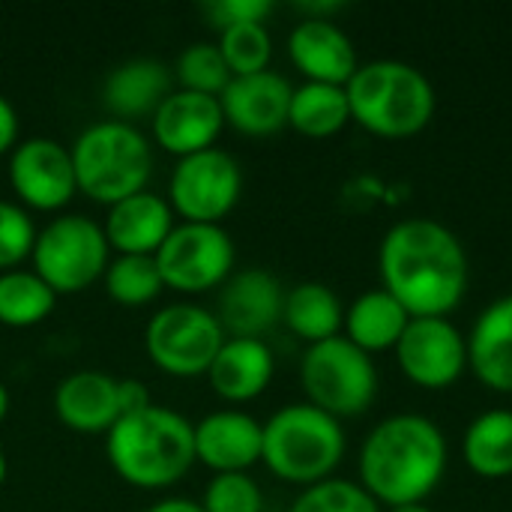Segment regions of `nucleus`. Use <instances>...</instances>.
Instances as JSON below:
<instances>
[{
  "mask_svg": "<svg viewBox=\"0 0 512 512\" xmlns=\"http://www.w3.org/2000/svg\"><path fill=\"white\" fill-rule=\"evenodd\" d=\"M462 459L483 480L512 477V411L492 408L477 414L462 435Z\"/></svg>",
  "mask_w": 512,
  "mask_h": 512,
  "instance_id": "obj_26",
  "label": "nucleus"
},
{
  "mask_svg": "<svg viewBox=\"0 0 512 512\" xmlns=\"http://www.w3.org/2000/svg\"><path fill=\"white\" fill-rule=\"evenodd\" d=\"M105 456L126 486L141 492L171 489L195 468V423L180 411L147 405L123 414L105 432Z\"/></svg>",
  "mask_w": 512,
  "mask_h": 512,
  "instance_id": "obj_3",
  "label": "nucleus"
},
{
  "mask_svg": "<svg viewBox=\"0 0 512 512\" xmlns=\"http://www.w3.org/2000/svg\"><path fill=\"white\" fill-rule=\"evenodd\" d=\"M408 321L411 315L402 309L396 297H390L384 288H369L357 294L351 306L345 309L342 336L360 351H366L369 357H375L399 345Z\"/></svg>",
  "mask_w": 512,
  "mask_h": 512,
  "instance_id": "obj_24",
  "label": "nucleus"
},
{
  "mask_svg": "<svg viewBox=\"0 0 512 512\" xmlns=\"http://www.w3.org/2000/svg\"><path fill=\"white\" fill-rule=\"evenodd\" d=\"M351 123L348 93L336 84H315L303 81L291 93L288 105V126L303 138H333Z\"/></svg>",
  "mask_w": 512,
  "mask_h": 512,
  "instance_id": "obj_27",
  "label": "nucleus"
},
{
  "mask_svg": "<svg viewBox=\"0 0 512 512\" xmlns=\"http://www.w3.org/2000/svg\"><path fill=\"white\" fill-rule=\"evenodd\" d=\"M273 12L270 0H213L204 3V15L210 21V27H216L219 33L234 27V24H252V21H267V15Z\"/></svg>",
  "mask_w": 512,
  "mask_h": 512,
  "instance_id": "obj_35",
  "label": "nucleus"
},
{
  "mask_svg": "<svg viewBox=\"0 0 512 512\" xmlns=\"http://www.w3.org/2000/svg\"><path fill=\"white\" fill-rule=\"evenodd\" d=\"M9 405H12L9 390H6V384L0 381V423H3V420H6V414H9Z\"/></svg>",
  "mask_w": 512,
  "mask_h": 512,
  "instance_id": "obj_39",
  "label": "nucleus"
},
{
  "mask_svg": "<svg viewBox=\"0 0 512 512\" xmlns=\"http://www.w3.org/2000/svg\"><path fill=\"white\" fill-rule=\"evenodd\" d=\"M402 375L420 390H450L468 372V336L453 318H411L393 348Z\"/></svg>",
  "mask_w": 512,
  "mask_h": 512,
  "instance_id": "obj_13",
  "label": "nucleus"
},
{
  "mask_svg": "<svg viewBox=\"0 0 512 512\" xmlns=\"http://www.w3.org/2000/svg\"><path fill=\"white\" fill-rule=\"evenodd\" d=\"M177 216L168 204V198L156 192H138L114 207H108L102 231L114 255H156L159 246L174 231Z\"/></svg>",
  "mask_w": 512,
  "mask_h": 512,
  "instance_id": "obj_19",
  "label": "nucleus"
},
{
  "mask_svg": "<svg viewBox=\"0 0 512 512\" xmlns=\"http://www.w3.org/2000/svg\"><path fill=\"white\" fill-rule=\"evenodd\" d=\"M300 387L306 402L336 420L363 417L378 399L375 360L345 336L309 345L300 357Z\"/></svg>",
  "mask_w": 512,
  "mask_h": 512,
  "instance_id": "obj_7",
  "label": "nucleus"
},
{
  "mask_svg": "<svg viewBox=\"0 0 512 512\" xmlns=\"http://www.w3.org/2000/svg\"><path fill=\"white\" fill-rule=\"evenodd\" d=\"M285 288L282 282L261 267L237 270L219 288L216 318L225 336L234 339H264L276 324H282Z\"/></svg>",
  "mask_w": 512,
  "mask_h": 512,
  "instance_id": "obj_15",
  "label": "nucleus"
},
{
  "mask_svg": "<svg viewBox=\"0 0 512 512\" xmlns=\"http://www.w3.org/2000/svg\"><path fill=\"white\" fill-rule=\"evenodd\" d=\"M102 285L105 294L126 309L150 306L165 291L156 258L150 255H114L102 276Z\"/></svg>",
  "mask_w": 512,
  "mask_h": 512,
  "instance_id": "obj_29",
  "label": "nucleus"
},
{
  "mask_svg": "<svg viewBox=\"0 0 512 512\" xmlns=\"http://www.w3.org/2000/svg\"><path fill=\"white\" fill-rule=\"evenodd\" d=\"M264 423L240 408H222L195 423V462L213 474H249L261 462Z\"/></svg>",
  "mask_w": 512,
  "mask_h": 512,
  "instance_id": "obj_17",
  "label": "nucleus"
},
{
  "mask_svg": "<svg viewBox=\"0 0 512 512\" xmlns=\"http://www.w3.org/2000/svg\"><path fill=\"white\" fill-rule=\"evenodd\" d=\"M294 84L267 69L258 75L231 78L219 96L225 126L246 138H267L288 126V105H291Z\"/></svg>",
  "mask_w": 512,
  "mask_h": 512,
  "instance_id": "obj_16",
  "label": "nucleus"
},
{
  "mask_svg": "<svg viewBox=\"0 0 512 512\" xmlns=\"http://www.w3.org/2000/svg\"><path fill=\"white\" fill-rule=\"evenodd\" d=\"M54 414L69 432L105 435L120 420L117 378L96 369L66 375L54 390Z\"/></svg>",
  "mask_w": 512,
  "mask_h": 512,
  "instance_id": "obj_21",
  "label": "nucleus"
},
{
  "mask_svg": "<svg viewBox=\"0 0 512 512\" xmlns=\"http://www.w3.org/2000/svg\"><path fill=\"white\" fill-rule=\"evenodd\" d=\"M444 429L423 414L402 411L372 426L360 444L357 483L387 510L426 504L447 477Z\"/></svg>",
  "mask_w": 512,
  "mask_h": 512,
  "instance_id": "obj_2",
  "label": "nucleus"
},
{
  "mask_svg": "<svg viewBox=\"0 0 512 512\" xmlns=\"http://www.w3.org/2000/svg\"><path fill=\"white\" fill-rule=\"evenodd\" d=\"M30 264L57 297L93 288L111 264V246L102 222L81 213L54 216L45 228H39Z\"/></svg>",
  "mask_w": 512,
  "mask_h": 512,
  "instance_id": "obj_8",
  "label": "nucleus"
},
{
  "mask_svg": "<svg viewBox=\"0 0 512 512\" xmlns=\"http://www.w3.org/2000/svg\"><path fill=\"white\" fill-rule=\"evenodd\" d=\"M225 339L216 312L198 303H171L147 321L144 351L171 378H201L210 372Z\"/></svg>",
  "mask_w": 512,
  "mask_h": 512,
  "instance_id": "obj_9",
  "label": "nucleus"
},
{
  "mask_svg": "<svg viewBox=\"0 0 512 512\" xmlns=\"http://www.w3.org/2000/svg\"><path fill=\"white\" fill-rule=\"evenodd\" d=\"M219 51L231 69V78L243 75H258L270 69L273 60V36L267 24L252 21V24H234L219 33Z\"/></svg>",
  "mask_w": 512,
  "mask_h": 512,
  "instance_id": "obj_30",
  "label": "nucleus"
},
{
  "mask_svg": "<svg viewBox=\"0 0 512 512\" xmlns=\"http://www.w3.org/2000/svg\"><path fill=\"white\" fill-rule=\"evenodd\" d=\"M468 369L486 390L512 396V294L477 315L468 333Z\"/></svg>",
  "mask_w": 512,
  "mask_h": 512,
  "instance_id": "obj_22",
  "label": "nucleus"
},
{
  "mask_svg": "<svg viewBox=\"0 0 512 512\" xmlns=\"http://www.w3.org/2000/svg\"><path fill=\"white\" fill-rule=\"evenodd\" d=\"M225 129V114L219 96H204L192 90H171L165 102L150 117V144L174 159L216 147Z\"/></svg>",
  "mask_w": 512,
  "mask_h": 512,
  "instance_id": "obj_14",
  "label": "nucleus"
},
{
  "mask_svg": "<svg viewBox=\"0 0 512 512\" xmlns=\"http://www.w3.org/2000/svg\"><path fill=\"white\" fill-rule=\"evenodd\" d=\"M57 294L33 270L0 273V324L9 330H30L51 318Z\"/></svg>",
  "mask_w": 512,
  "mask_h": 512,
  "instance_id": "obj_28",
  "label": "nucleus"
},
{
  "mask_svg": "<svg viewBox=\"0 0 512 512\" xmlns=\"http://www.w3.org/2000/svg\"><path fill=\"white\" fill-rule=\"evenodd\" d=\"M153 258L168 291L198 297L222 288L234 276L237 249L222 225L177 222Z\"/></svg>",
  "mask_w": 512,
  "mask_h": 512,
  "instance_id": "obj_10",
  "label": "nucleus"
},
{
  "mask_svg": "<svg viewBox=\"0 0 512 512\" xmlns=\"http://www.w3.org/2000/svg\"><path fill=\"white\" fill-rule=\"evenodd\" d=\"M243 195V168L222 150L210 147L177 159L168 180V204L180 222L222 225Z\"/></svg>",
  "mask_w": 512,
  "mask_h": 512,
  "instance_id": "obj_11",
  "label": "nucleus"
},
{
  "mask_svg": "<svg viewBox=\"0 0 512 512\" xmlns=\"http://www.w3.org/2000/svg\"><path fill=\"white\" fill-rule=\"evenodd\" d=\"M36 234L39 228L33 225V216L21 204L0 201V273L18 270L30 261Z\"/></svg>",
  "mask_w": 512,
  "mask_h": 512,
  "instance_id": "obj_34",
  "label": "nucleus"
},
{
  "mask_svg": "<svg viewBox=\"0 0 512 512\" xmlns=\"http://www.w3.org/2000/svg\"><path fill=\"white\" fill-rule=\"evenodd\" d=\"M117 405H120V417H123V414H135V411L153 405V399H150V390L138 378H117Z\"/></svg>",
  "mask_w": 512,
  "mask_h": 512,
  "instance_id": "obj_36",
  "label": "nucleus"
},
{
  "mask_svg": "<svg viewBox=\"0 0 512 512\" xmlns=\"http://www.w3.org/2000/svg\"><path fill=\"white\" fill-rule=\"evenodd\" d=\"M282 324L309 348V345L327 342L333 336H342L345 306L330 285L300 282V285L285 291Z\"/></svg>",
  "mask_w": 512,
  "mask_h": 512,
  "instance_id": "obj_25",
  "label": "nucleus"
},
{
  "mask_svg": "<svg viewBox=\"0 0 512 512\" xmlns=\"http://www.w3.org/2000/svg\"><path fill=\"white\" fill-rule=\"evenodd\" d=\"M174 90V72L153 57H135L111 69L102 87V102L114 120L135 123L153 117L165 96Z\"/></svg>",
  "mask_w": 512,
  "mask_h": 512,
  "instance_id": "obj_23",
  "label": "nucleus"
},
{
  "mask_svg": "<svg viewBox=\"0 0 512 512\" xmlns=\"http://www.w3.org/2000/svg\"><path fill=\"white\" fill-rule=\"evenodd\" d=\"M9 189L27 213H60L78 195L72 153L66 144L33 135L9 153Z\"/></svg>",
  "mask_w": 512,
  "mask_h": 512,
  "instance_id": "obj_12",
  "label": "nucleus"
},
{
  "mask_svg": "<svg viewBox=\"0 0 512 512\" xmlns=\"http://www.w3.org/2000/svg\"><path fill=\"white\" fill-rule=\"evenodd\" d=\"M345 93L351 123L387 141L420 135L438 108L435 84L429 75L420 66L393 57L360 63L345 84Z\"/></svg>",
  "mask_w": 512,
  "mask_h": 512,
  "instance_id": "obj_4",
  "label": "nucleus"
},
{
  "mask_svg": "<svg viewBox=\"0 0 512 512\" xmlns=\"http://www.w3.org/2000/svg\"><path fill=\"white\" fill-rule=\"evenodd\" d=\"M198 504L204 512H264V492L252 474H213Z\"/></svg>",
  "mask_w": 512,
  "mask_h": 512,
  "instance_id": "obj_33",
  "label": "nucleus"
},
{
  "mask_svg": "<svg viewBox=\"0 0 512 512\" xmlns=\"http://www.w3.org/2000/svg\"><path fill=\"white\" fill-rule=\"evenodd\" d=\"M69 153L78 192L105 207L144 192L153 177V144L135 123L96 120L81 129Z\"/></svg>",
  "mask_w": 512,
  "mask_h": 512,
  "instance_id": "obj_6",
  "label": "nucleus"
},
{
  "mask_svg": "<svg viewBox=\"0 0 512 512\" xmlns=\"http://www.w3.org/2000/svg\"><path fill=\"white\" fill-rule=\"evenodd\" d=\"M18 144V114L12 102L0 93V156L12 153Z\"/></svg>",
  "mask_w": 512,
  "mask_h": 512,
  "instance_id": "obj_37",
  "label": "nucleus"
},
{
  "mask_svg": "<svg viewBox=\"0 0 512 512\" xmlns=\"http://www.w3.org/2000/svg\"><path fill=\"white\" fill-rule=\"evenodd\" d=\"M144 512H204V510H201V504H198V501H192V498H162V501H156L153 507H147Z\"/></svg>",
  "mask_w": 512,
  "mask_h": 512,
  "instance_id": "obj_38",
  "label": "nucleus"
},
{
  "mask_svg": "<svg viewBox=\"0 0 512 512\" xmlns=\"http://www.w3.org/2000/svg\"><path fill=\"white\" fill-rule=\"evenodd\" d=\"M288 57L306 81L336 87H345L360 66L351 36L333 18H300L288 33Z\"/></svg>",
  "mask_w": 512,
  "mask_h": 512,
  "instance_id": "obj_18",
  "label": "nucleus"
},
{
  "mask_svg": "<svg viewBox=\"0 0 512 512\" xmlns=\"http://www.w3.org/2000/svg\"><path fill=\"white\" fill-rule=\"evenodd\" d=\"M348 450L342 420L309 402H291L264 423V468L297 489H309L336 477Z\"/></svg>",
  "mask_w": 512,
  "mask_h": 512,
  "instance_id": "obj_5",
  "label": "nucleus"
},
{
  "mask_svg": "<svg viewBox=\"0 0 512 512\" xmlns=\"http://www.w3.org/2000/svg\"><path fill=\"white\" fill-rule=\"evenodd\" d=\"M378 276L411 318H450L468 294L471 261L456 231L438 219L411 216L384 231Z\"/></svg>",
  "mask_w": 512,
  "mask_h": 512,
  "instance_id": "obj_1",
  "label": "nucleus"
},
{
  "mask_svg": "<svg viewBox=\"0 0 512 512\" xmlns=\"http://www.w3.org/2000/svg\"><path fill=\"white\" fill-rule=\"evenodd\" d=\"M288 512H384V507L357 480L330 477L324 483L300 489Z\"/></svg>",
  "mask_w": 512,
  "mask_h": 512,
  "instance_id": "obj_32",
  "label": "nucleus"
},
{
  "mask_svg": "<svg viewBox=\"0 0 512 512\" xmlns=\"http://www.w3.org/2000/svg\"><path fill=\"white\" fill-rule=\"evenodd\" d=\"M174 81L180 84V90L222 96V90L231 81V69L216 42H192L189 48L180 51L174 63Z\"/></svg>",
  "mask_w": 512,
  "mask_h": 512,
  "instance_id": "obj_31",
  "label": "nucleus"
},
{
  "mask_svg": "<svg viewBox=\"0 0 512 512\" xmlns=\"http://www.w3.org/2000/svg\"><path fill=\"white\" fill-rule=\"evenodd\" d=\"M273 375H276V357L264 339L228 336L204 378L222 402L246 405L267 393Z\"/></svg>",
  "mask_w": 512,
  "mask_h": 512,
  "instance_id": "obj_20",
  "label": "nucleus"
},
{
  "mask_svg": "<svg viewBox=\"0 0 512 512\" xmlns=\"http://www.w3.org/2000/svg\"><path fill=\"white\" fill-rule=\"evenodd\" d=\"M387 512H435L432 507H426V504H411V507H396V510H387Z\"/></svg>",
  "mask_w": 512,
  "mask_h": 512,
  "instance_id": "obj_40",
  "label": "nucleus"
},
{
  "mask_svg": "<svg viewBox=\"0 0 512 512\" xmlns=\"http://www.w3.org/2000/svg\"><path fill=\"white\" fill-rule=\"evenodd\" d=\"M6 477H9V465H6V456H3V450H0V489H3V483H6Z\"/></svg>",
  "mask_w": 512,
  "mask_h": 512,
  "instance_id": "obj_41",
  "label": "nucleus"
}]
</instances>
